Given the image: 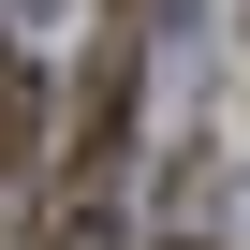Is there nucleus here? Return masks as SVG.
Listing matches in <instances>:
<instances>
[{
    "label": "nucleus",
    "mask_w": 250,
    "mask_h": 250,
    "mask_svg": "<svg viewBox=\"0 0 250 250\" xmlns=\"http://www.w3.org/2000/svg\"><path fill=\"white\" fill-rule=\"evenodd\" d=\"M30 133H44V74H30L15 44H0V177L30 162Z\"/></svg>",
    "instance_id": "nucleus-1"
}]
</instances>
